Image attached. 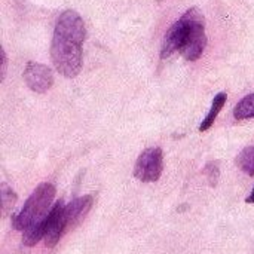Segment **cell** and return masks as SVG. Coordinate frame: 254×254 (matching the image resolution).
I'll return each mask as SVG.
<instances>
[{
  "label": "cell",
  "mask_w": 254,
  "mask_h": 254,
  "mask_svg": "<svg viewBox=\"0 0 254 254\" xmlns=\"http://www.w3.org/2000/svg\"><path fill=\"white\" fill-rule=\"evenodd\" d=\"M85 39L86 27L82 16L73 9L61 12L51 43V60L61 76L73 79L80 73Z\"/></svg>",
  "instance_id": "cell-1"
},
{
  "label": "cell",
  "mask_w": 254,
  "mask_h": 254,
  "mask_svg": "<svg viewBox=\"0 0 254 254\" xmlns=\"http://www.w3.org/2000/svg\"><path fill=\"white\" fill-rule=\"evenodd\" d=\"M205 46L204 15L198 7H190L168 28L161 46V58L167 60L174 52H180L185 60L196 61L204 54Z\"/></svg>",
  "instance_id": "cell-2"
},
{
  "label": "cell",
  "mask_w": 254,
  "mask_h": 254,
  "mask_svg": "<svg viewBox=\"0 0 254 254\" xmlns=\"http://www.w3.org/2000/svg\"><path fill=\"white\" fill-rule=\"evenodd\" d=\"M55 198V186L51 183L39 185L33 193L25 201L22 210L13 217V228L19 232H24L31 225L45 219L51 211V204Z\"/></svg>",
  "instance_id": "cell-3"
},
{
  "label": "cell",
  "mask_w": 254,
  "mask_h": 254,
  "mask_svg": "<svg viewBox=\"0 0 254 254\" xmlns=\"http://www.w3.org/2000/svg\"><path fill=\"white\" fill-rule=\"evenodd\" d=\"M164 170V153L161 147H149L140 153L134 165V177L143 183H155Z\"/></svg>",
  "instance_id": "cell-4"
},
{
  "label": "cell",
  "mask_w": 254,
  "mask_h": 254,
  "mask_svg": "<svg viewBox=\"0 0 254 254\" xmlns=\"http://www.w3.org/2000/svg\"><path fill=\"white\" fill-rule=\"evenodd\" d=\"M22 77H24L25 85L36 94H45L54 85L52 70L48 65L36 63V61L27 63Z\"/></svg>",
  "instance_id": "cell-5"
},
{
  "label": "cell",
  "mask_w": 254,
  "mask_h": 254,
  "mask_svg": "<svg viewBox=\"0 0 254 254\" xmlns=\"http://www.w3.org/2000/svg\"><path fill=\"white\" fill-rule=\"evenodd\" d=\"M64 204L63 201H58L49 213L48 217V225H46V232H45V246L52 249L55 247L60 240L63 238V235L67 232L65 231V217H64Z\"/></svg>",
  "instance_id": "cell-6"
},
{
  "label": "cell",
  "mask_w": 254,
  "mask_h": 254,
  "mask_svg": "<svg viewBox=\"0 0 254 254\" xmlns=\"http://www.w3.org/2000/svg\"><path fill=\"white\" fill-rule=\"evenodd\" d=\"M94 198L92 195H85L80 198H74L64 207V217H65V231L70 232L76 229L83 219L88 216L89 210L92 208Z\"/></svg>",
  "instance_id": "cell-7"
},
{
  "label": "cell",
  "mask_w": 254,
  "mask_h": 254,
  "mask_svg": "<svg viewBox=\"0 0 254 254\" xmlns=\"http://www.w3.org/2000/svg\"><path fill=\"white\" fill-rule=\"evenodd\" d=\"M226 100H228V94H226V92H219V94L214 97V100H213V103H211L210 112L207 113V116L204 118L202 124L199 125V131H201V132H205V131H208V129L213 127V124H214L216 118L219 116L220 110L223 109Z\"/></svg>",
  "instance_id": "cell-8"
},
{
  "label": "cell",
  "mask_w": 254,
  "mask_h": 254,
  "mask_svg": "<svg viewBox=\"0 0 254 254\" xmlns=\"http://www.w3.org/2000/svg\"><path fill=\"white\" fill-rule=\"evenodd\" d=\"M234 116L237 121H247L254 119V92L246 95L234 109Z\"/></svg>",
  "instance_id": "cell-9"
},
{
  "label": "cell",
  "mask_w": 254,
  "mask_h": 254,
  "mask_svg": "<svg viewBox=\"0 0 254 254\" xmlns=\"http://www.w3.org/2000/svg\"><path fill=\"white\" fill-rule=\"evenodd\" d=\"M235 164H237V167L243 171V173H246V174H249V176H254V146H249V147H246L244 150H241L240 152V155L237 156V159H235Z\"/></svg>",
  "instance_id": "cell-10"
},
{
  "label": "cell",
  "mask_w": 254,
  "mask_h": 254,
  "mask_svg": "<svg viewBox=\"0 0 254 254\" xmlns=\"http://www.w3.org/2000/svg\"><path fill=\"white\" fill-rule=\"evenodd\" d=\"M15 202H16V193L6 183H1V211H3V216H6L13 208Z\"/></svg>",
  "instance_id": "cell-11"
},
{
  "label": "cell",
  "mask_w": 254,
  "mask_h": 254,
  "mask_svg": "<svg viewBox=\"0 0 254 254\" xmlns=\"http://www.w3.org/2000/svg\"><path fill=\"white\" fill-rule=\"evenodd\" d=\"M204 174L207 177V182L210 186H216L217 182H219V177H220V167H219V162L217 161H211L205 165L204 168Z\"/></svg>",
  "instance_id": "cell-12"
},
{
  "label": "cell",
  "mask_w": 254,
  "mask_h": 254,
  "mask_svg": "<svg viewBox=\"0 0 254 254\" xmlns=\"http://www.w3.org/2000/svg\"><path fill=\"white\" fill-rule=\"evenodd\" d=\"M0 55H1V74H0V79L3 80L4 74H6V64H7V57H6V52H4L3 48H0Z\"/></svg>",
  "instance_id": "cell-13"
},
{
  "label": "cell",
  "mask_w": 254,
  "mask_h": 254,
  "mask_svg": "<svg viewBox=\"0 0 254 254\" xmlns=\"http://www.w3.org/2000/svg\"><path fill=\"white\" fill-rule=\"evenodd\" d=\"M246 202H247V204H254V189L252 190V193L249 195V198L246 199Z\"/></svg>",
  "instance_id": "cell-14"
}]
</instances>
